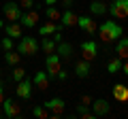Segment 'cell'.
I'll return each instance as SVG.
<instances>
[{"label":"cell","instance_id":"obj_15","mask_svg":"<svg viewBox=\"0 0 128 119\" xmlns=\"http://www.w3.org/2000/svg\"><path fill=\"white\" fill-rule=\"evenodd\" d=\"M56 53L60 55V60H62V62H70V58H73V45H70V43L60 41L58 47H56Z\"/></svg>","mask_w":128,"mask_h":119},{"label":"cell","instance_id":"obj_35","mask_svg":"<svg viewBox=\"0 0 128 119\" xmlns=\"http://www.w3.org/2000/svg\"><path fill=\"white\" fill-rule=\"evenodd\" d=\"M81 102H83V104H88V106H90V104H92V98H90V96H83V98H81Z\"/></svg>","mask_w":128,"mask_h":119},{"label":"cell","instance_id":"obj_19","mask_svg":"<svg viewBox=\"0 0 128 119\" xmlns=\"http://www.w3.org/2000/svg\"><path fill=\"white\" fill-rule=\"evenodd\" d=\"M107 0H92L90 2V13L96 15V17H102V15H107Z\"/></svg>","mask_w":128,"mask_h":119},{"label":"cell","instance_id":"obj_9","mask_svg":"<svg viewBox=\"0 0 128 119\" xmlns=\"http://www.w3.org/2000/svg\"><path fill=\"white\" fill-rule=\"evenodd\" d=\"M2 11H4V19H9V21H19V17H22V6L17 2H4Z\"/></svg>","mask_w":128,"mask_h":119},{"label":"cell","instance_id":"obj_14","mask_svg":"<svg viewBox=\"0 0 128 119\" xmlns=\"http://www.w3.org/2000/svg\"><path fill=\"white\" fill-rule=\"evenodd\" d=\"M19 23H22V28H36V26H38V11H28V13H22Z\"/></svg>","mask_w":128,"mask_h":119},{"label":"cell","instance_id":"obj_37","mask_svg":"<svg viewBox=\"0 0 128 119\" xmlns=\"http://www.w3.org/2000/svg\"><path fill=\"white\" fill-rule=\"evenodd\" d=\"M2 28H4V19H0V30H2Z\"/></svg>","mask_w":128,"mask_h":119},{"label":"cell","instance_id":"obj_32","mask_svg":"<svg viewBox=\"0 0 128 119\" xmlns=\"http://www.w3.org/2000/svg\"><path fill=\"white\" fill-rule=\"evenodd\" d=\"M60 4H62L64 9H73V0H60Z\"/></svg>","mask_w":128,"mask_h":119},{"label":"cell","instance_id":"obj_18","mask_svg":"<svg viewBox=\"0 0 128 119\" xmlns=\"http://www.w3.org/2000/svg\"><path fill=\"white\" fill-rule=\"evenodd\" d=\"M115 55L122 60H128V36H124V34L115 41Z\"/></svg>","mask_w":128,"mask_h":119},{"label":"cell","instance_id":"obj_10","mask_svg":"<svg viewBox=\"0 0 128 119\" xmlns=\"http://www.w3.org/2000/svg\"><path fill=\"white\" fill-rule=\"evenodd\" d=\"M62 30H64L62 23L49 21V19H47L45 23H41V26H38V34H41V36H51V34H56V32H62Z\"/></svg>","mask_w":128,"mask_h":119},{"label":"cell","instance_id":"obj_5","mask_svg":"<svg viewBox=\"0 0 128 119\" xmlns=\"http://www.w3.org/2000/svg\"><path fill=\"white\" fill-rule=\"evenodd\" d=\"M43 104H45V106H47V111H49V117H54V119L64 117V109H66V102H64L62 98H51V100L43 102Z\"/></svg>","mask_w":128,"mask_h":119},{"label":"cell","instance_id":"obj_13","mask_svg":"<svg viewBox=\"0 0 128 119\" xmlns=\"http://www.w3.org/2000/svg\"><path fill=\"white\" fill-rule=\"evenodd\" d=\"M49 74L45 72V70H36V74H34V79H32V85L36 87L38 92H45V89H49Z\"/></svg>","mask_w":128,"mask_h":119},{"label":"cell","instance_id":"obj_31","mask_svg":"<svg viewBox=\"0 0 128 119\" xmlns=\"http://www.w3.org/2000/svg\"><path fill=\"white\" fill-rule=\"evenodd\" d=\"M56 79H60V81H66V79H68V74L64 72V70H62V68H60V72H58V74H56Z\"/></svg>","mask_w":128,"mask_h":119},{"label":"cell","instance_id":"obj_6","mask_svg":"<svg viewBox=\"0 0 128 119\" xmlns=\"http://www.w3.org/2000/svg\"><path fill=\"white\" fill-rule=\"evenodd\" d=\"M45 68H47L45 72L49 74V79H56V74H58L60 68H62V60H60V55L56 53V51L47 55V60H45Z\"/></svg>","mask_w":128,"mask_h":119},{"label":"cell","instance_id":"obj_41","mask_svg":"<svg viewBox=\"0 0 128 119\" xmlns=\"http://www.w3.org/2000/svg\"><path fill=\"white\" fill-rule=\"evenodd\" d=\"M0 55H2V53H0Z\"/></svg>","mask_w":128,"mask_h":119},{"label":"cell","instance_id":"obj_22","mask_svg":"<svg viewBox=\"0 0 128 119\" xmlns=\"http://www.w3.org/2000/svg\"><path fill=\"white\" fill-rule=\"evenodd\" d=\"M2 58H4V64H9V66H17L19 62H22V53H19V51H15V49L4 51V53H2Z\"/></svg>","mask_w":128,"mask_h":119},{"label":"cell","instance_id":"obj_29","mask_svg":"<svg viewBox=\"0 0 128 119\" xmlns=\"http://www.w3.org/2000/svg\"><path fill=\"white\" fill-rule=\"evenodd\" d=\"M0 47H2V51H11V49H15L13 38H11V36H4V38H2V43H0Z\"/></svg>","mask_w":128,"mask_h":119},{"label":"cell","instance_id":"obj_3","mask_svg":"<svg viewBox=\"0 0 128 119\" xmlns=\"http://www.w3.org/2000/svg\"><path fill=\"white\" fill-rule=\"evenodd\" d=\"M107 13L115 19H126L128 17V0H111L107 6Z\"/></svg>","mask_w":128,"mask_h":119},{"label":"cell","instance_id":"obj_16","mask_svg":"<svg viewBox=\"0 0 128 119\" xmlns=\"http://www.w3.org/2000/svg\"><path fill=\"white\" fill-rule=\"evenodd\" d=\"M75 77H79V79H86V77H90V72H92V66H90V62L88 60H79V62H75Z\"/></svg>","mask_w":128,"mask_h":119},{"label":"cell","instance_id":"obj_26","mask_svg":"<svg viewBox=\"0 0 128 119\" xmlns=\"http://www.w3.org/2000/svg\"><path fill=\"white\" fill-rule=\"evenodd\" d=\"M45 15H47V19H49V21H60V17H62V13H60L58 11V6H47L45 9Z\"/></svg>","mask_w":128,"mask_h":119},{"label":"cell","instance_id":"obj_36","mask_svg":"<svg viewBox=\"0 0 128 119\" xmlns=\"http://www.w3.org/2000/svg\"><path fill=\"white\" fill-rule=\"evenodd\" d=\"M43 2H45V4H47V6H54V4H58L60 0H43Z\"/></svg>","mask_w":128,"mask_h":119},{"label":"cell","instance_id":"obj_33","mask_svg":"<svg viewBox=\"0 0 128 119\" xmlns=\"http://www.w3.org/2000/svg\"><path fill=\"white\" fill-rule=\"evenodd\" d=\"M2 100H4V83L0 79V104H2Z\"/></svg>","mask_w":128,"mask_h":119},{"label":"cell","instance_id":"obj_4","mask_svg":"<svg viewBox=\"0 0 128 119\" xmlns=\"http://www.w3.org/2000/svg\"><path fill=\"white\" fill-rule=\"evenodd\" d=\"M0 106H2V113H4L6 119H17V117H22V104H19L17 100H13V98H4Z\"/></svg>","mask_w":128,"mask_h":119},{"label":"cell","instance_id":"obj_30","mask_svg":"<svg viewBox=\"0 0 128 119\" xmlns=\"http://www.w3.org/2000/svg\"><path fill=\"white\" fill-rule=\"evenodd\" d=\"M22 9H32V6H34V0H22Z\"/></svg>","mask_w":128,"mask_h":119},{"label":"cell","instance_id":"obj_34","mask_svg":"<svg viewBox=\"0 0 128 119\" xmlns=\"http://www.w3.org/2000/svg\"><path fill=\"white\" fill-rule=\"evenodd\" d=\"M120 72H124L128 77V60H124V62H122V70H120Z\"/></svg>","mask_w":128,"mask_h":119},{"label":"cell","instance_id":"obj_2","mask_svg":"<svg viewBox=\"0 0 128 119\" xmlns=\"http://www.w3.org/2000/svg\"><path fill=\"white\" fill-rule=\"evenodd\" d=\"M15 51H19L22 55H34V53H38V41L34 36H24L22 34Z\"/></svg>","mask_w":128,"mask_h":119},{"label":"cell","instance_id":"obj_7","mask_svg":"<svg viewBox=\"0 0 128 119\" xmlns=\"http://www.w3.org/2000/svg\"><path fill=\"white\" fill-rule=\"evenodd\" d=\"M32 89H34V85H32L30 79L24 77L22 81H17V85H15V94H17L19 100H30L32 98Z\"/></svg>","mask_w":128,"mask_h":119},{"label":"cell","instance_id":"obj_20","mask_svg":"<svg viewBox=\"0 0 128 119\" xmlns=\"http://www.w3.org/2000/svg\"><path fill=\"white\" fill-rule=\"evenodd\" d=\"M77 17L79 15H75L70 9H66L62 13V17H60V23H62L64 28H73V26H77Z\"/></svg>","mask_w":128,"mask_h":119},{"label":"cell","instance_id":"obj_11","mask_svg":"<svg viewBox=\"0 0 128 119\" xmlns=\"http://www.w3.org/2000/svg\"><path fill=\"white\" fill-rule=\"evenodd\" d=\"M92 113L96 115V117H105V115H109L111 111V104L105 100V98H98V100H92Z\"/></svg>","mask_w":128,"mask_h":119},{"label":"cell","instance_id":"obj_38","mask_svg":"<svg viewBox=\"0 0 128 119\" xmlns=\"http://www.w3.org/2000/svg\"><path fill=\"white\" fill-rule=\"evenodd\" d=\"M2 117H4V113H2V111H0V119H2Z\"/></svg>","mask_w":128,"mask_h":119},{"label":"cell","instance_id":"obj_21","mask_svg":"<svg viewBox=\"0 0 128 119\" xmlns=\"http://www.w3.org/2000/svg\"><path fill=\"white\" fill-rule=\"evenodd\" d=\"M113 98L120 102H128V87L124 83H115L113 85Z\"/></svg>","mask_w":128,"mask_h":119},{"label":"cell","instance_id":"obj_17","mask_svg":"<svg viewBox=\"0 0 128 119\" xmlns=\"http://www.w3.org/2000/svg\"><path fill=\"white\" fill-rule=\"evenodd\" d=\"M2 30H4V36H11L13 41H15V38H17V41L22 38V23H19V21H9Z\"/></svg>","mask_w":128,"mask_h":119},{"label":"cell","instance_id":"obj_23","mask_svg":"<svg viewBox=\"0 0 128 119\" xmlns=\"http://www.w3.org/2000/svg\"><path fill=\"white\" fill-rule=\"evenodd\" d=\"M122 62H124V60H122V58H118V55L109 58V60H107V72H109V74L120 72V70H122Z\"/></svg>","mask_w":128,"mask_h":119},{"label":"cell","instance_id":"obj_1","mask_svg":"<svg viewBox=\"0 0 128 119\" xmlns=\"http://www.w3.org/2000/svg\"><path fill=\"white\" fill-rule=\"evenodd\" d=\"M96 34H98V38H100L102 45H111V43H115V41L124 34V30H122V26H120V23L113 21V19H107L105 23H100V26H98Z\"/></svg>","mask_w":128,"mask_h":119},{"label":"cell","instance_id":"obj_8","mask_svg":"<svg viewBox=\"0 0 128 119\" xmlns=\"http://www.w3.org/2000/svg\"><path fill=\"white\" fill-rule=\"evenodd\" d=\"M96 55H98V43L96 41H83L81 43V58L92 62V60H96Z\"/></svg>","mask_w":128,"mask_h":119},{"label":"cell","instance_id":"obj_28","mask_svg":"<svg viewBox=\"0 0 128 119\" xmlns=\"http://www.w3.org/2000/svg\"><path fill=\"white\" fill-rule=\"evenodd\" d=\"M24 77H26V68H22V66H15V68H13V72H11V79H13V81L17 83V81H22Z\"/></svg>","mask_w":128,"mask_h":119},{"label":"cell","instance_id":"obj_40","mask_svg":"<svg viewBox=\"0 0 128 119\" xmlns=\"http://www.w3.org/2000/svg\"><path fill=\"white\" fill-rule=\"evenodd\" d=\"M107 2H111V0H107Z\"/></svg>","mask_w":128,"mask_h":119},{"label":"cell","instance_id":"obj_12","mask_svg":"<svg viewBox=\"0 0 128 119\" xmlns=\"http://www.w3.org/2000/svg\"><path fill=\"white\" fill-rule=\"evenodd\" d=\"M77 26L81 28L86 34H90V36L96 34V30H98V26L94 23V19H90V15H79L77 17Z\"/></svg>","mask_w":128,"mask_h":119},{"label":"cell","instance_id":"obj_25","mask_svg":"<svg viewBox=\"0 0 128 119\" xmlns=\"http://www.w3.org/2000/svg\"><path fill=\"white\" fill-rule=\"evenodd\" d=\"M75 111H77V115H79V117H83V119H96V115L90 111V106H88V104H83V102L75 106Z\"/></svg>","mask_w":128,"mask_h":119},{"label":"cell","instance_id":"obj_39","mask_svg":"<svg viewBox=\"0 0 128 119\" xmlns=\"http://www.w3.org/2000/svg\"><path fill=\"white\" fill-rule=\"evenodd\" d=\"M0 79H2V70H0Z\"/></svg>","mask_w":128,"mask_h":119},{"label":"cell","instance_id":"obj_27","mask_svg":"<svg viewBox=\"0 0 128 119\" xmlns=\"http://www.w3.org/2000/svg\"><path fill=\"white\" fill-rule=\"evenodd\" d=\"M32 115L38 117V119H47V117H49V111H47L45 104H36L34 109H32Z\"/></svg>","mask_w":128,"mask_h":119},{"label":"cell","instance_id":"obj_24","mask_svg":"<svg viewBox=\"0 0 128 119\" xmlns=\"http://www.w3.org/2000/svg\"><path fill=\"white\" fill-rule=\"evenodd\" d=\"M56 47H58V43H56L51 36H43V41H41V49H43V53H47V55L54 53Z\"/></svg>","mask_w":128,"mask_h":119}]
</instances>
